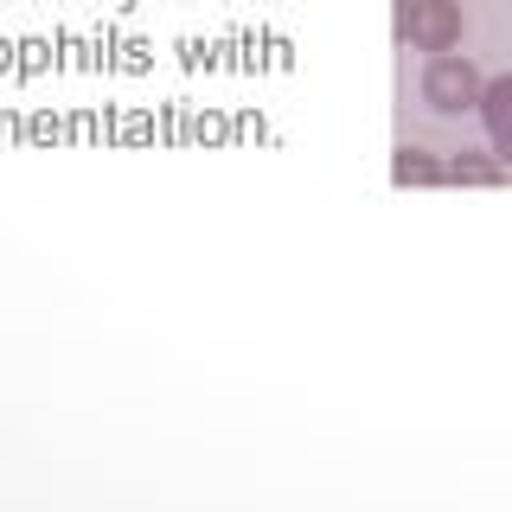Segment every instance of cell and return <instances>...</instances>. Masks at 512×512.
I'll list each match as a JSON object with an SVG mask.
<instances>
[{
  "label": "cell",
  "instance_id": "cell-4",
  "mask_svg": "<svg viewBox=\"0 0 512 512\" xmlns=\"http://www.w3.org/2000/svg\"><path fill=\"white\" fill-rule=\"evenodd\" d=\"M391 173H397V186H436V180H448L423 148H397V167Z\"/></svg>",
  "mask_w": 512,
  "mask_h": 512
},
{
  "label": "cell",
  "instance_id": "cell-5",
  "mask_svg": "<svg viewBox=\"0 0 512 512\" xmlns=\"http://www.w3.org/2000/svg\"><path fill=\"white\" fill-rule=\"evenodd\" d=\"M448 180H461V186H500V160H480V154H461L455 167H448Z\"/></svg>",
  "mask_w": 512,
  "mask_h": 512
},
{
  "label": "cell",
  "instance_id": "cell-1",
  "mask_svg": "<svg viewBox=\"0 0 512 512\" xmlns=\"http://www.w3.org/2000/svg\"><path fill=\"white\" fill-rule=\"evenodd\" d=\"M397 32L416 52H448L461 39V0H397Z\"/></svg>",
  "mask_w": 512,
  "mask_h": 512
},
{
  "label": "cell",
  "instance_id": "cell-3",
  "mask_svg": "<svg viewBox=\"0 0 512 512\" xmlns=\"http://www.w3.org/2000/svg\"><path fill=\"white\" fill-rule=\"evenodd\" d=\"M480 109H487V135L500 148V160H512V77H493L480 90Z\"/></svg>",
  "mask_w": 512,
  "mask_h": 512
},
{
  "label": "cell",
  "instance_id": "cell-2",
  "mask_svg": "<svg viewBox=\"0 0 512 512\" xmlns=\"http://www.w3.org/2000/svg\"><path fill=\"white\" fill-rule=\"evenodd\" d=\"M480 71L468 58H436L423 71V103L429 109H442V116H461V109H480Z\"/></svg>",
  "mask_w": 512,
  "mask_h": 512
}]
</instances>
